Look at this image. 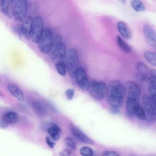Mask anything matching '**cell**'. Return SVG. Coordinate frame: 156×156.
Listing matches in <instances>:
<instances>
[{"mask_svg": "<svg viewBox=\"0 0 156 156\" xmlns=\"http://www.w3.org/2000/svg\"><path fill=\"white\" fill-rule=\"evenodd\" d=\"M7 87L9 92L14 97L20 101H24V93L19 86L14 83H9L8 84Z\"/></svg>", "mask_w": 156, "mask_h": 156, "instance_id": "cell-16", "label": "cell"}, {"mask_svg": "<svg viewBox=\"0 0 156 156\" xmlns=\"http://www.w3.org/2000/svg\"><path fill=\"white\" fill-rule=\"evenodd\" d=\"M0 95L1 96H3V95L0 92Z\"/></svg>", "mask_w": 156, "mask_h": 156, "instance_id": "cell-38", "label": "cell"}, {"mask_svg": "<svg viewBox=\"0 0 156 156\" xmlns=\"http://www.w3.org/2000/svg\"><path fill=\"white\" fill-rule=\"evenodd\" d=\"M121 1L122 3L124 4H125L126 3L125 1V0H121Z\"/></svg>", "mask_w": 156, "mask_h": 156, "instance_id": "cell-37", "label": "cell"}, {"mask_svg": "<svg viewBox=\"0 0 156 156\" xmlns=\"http://www.w3.org/2000/svg\"><path fill=\"white\" fill-rule=\"evenodd\" d=\"M9 125L2 119H0V129H5Z\"/></svg>", "mask_w": 156, "mask_h": 156, "instance_id": "cell-36", "label": "cell"}, {"mask_svg": "<svg viewBox=\"0 0 156 156\" xmlns=\"http://www.w3.org/2000/svg\"><path fill=\"white\" fill-rule=\"evenodd\" d=\"M107 89V87L104 83L93 81L90 83L88 90L93 98L97 101H101L106 96Z\"/></svg>", "mask_w": 156, "mask_h": 156, "instance_id": "cell-5", "label": "cell"}, {"mask_svg": "<svg viewBox=\"0 0 156 156\" xmlns=\"http://www.w3.org/2000/svg\"><path fill=\"white\" fill-rule=\"evenodd\" d=\"M71 132L73 135L80 141L86 144L94 145V143L91 140L87 137L78 128L73 125L70 126Z\"/></svg>", "mask_w": 156, "mask_h": 156, "instance_id": "cell-15", "label": "cell"}, {"mask_svg": "<svg viewBox=\"0 0 156 156\" xmlns=\"http://www.w3.org/2000/svg\"><path fill=\"white\" fill-rule=\"evenodd\" d=\"M64 142L67 146L71 150L74 151L76 147V144L73 139L69 136H67L64 139Z\"/></svg>", "mask_w": 156, "mask_h": 156, "instance_id": "cell-28", "label": "cell"}, {"mask_svg": "<svg viewBox=\"0 0 156 156\" xmlns=\"http://www.w3.org/2000/svg\"><path fill=\"white\" fill-rule=\"evenodd\" d=\"M148 89L149 95L156 99V84L148 83Z\"/></svg>", "mask_w": 156, "mask_h": 156, "instance_id": "cell-29", "label": "cell"}, {"mask_svg": "<svg viewBox=\"0 0 156 156\" xmlns=\"http://www.w3.org/2000/svg\"><path fill=\"white\" fill-rule=\"evenodd\" d=\"M33 20L30 15L26 16L22 20L21 27L23 35L26 39L29 40L31 38V31Z\"/></svg>", "mask_w": 156, "mask_h": 156, "instance_id": "cell-12", "label": "cell"}, {"mask_svg": "<svg viewBox=\"0 0 156 156\" xmlns=\"http://www.w3.org/2000/svg\"><path fill=\"white\" fill-rule=\"evenodd\" d=\"M71 151L70 149H65L61 151L59 154V156H70Z\"/></svg>", "mask_w": 156, "mask_h": 156, "instance_id": "cell-34", "label": "cell"}, {"mask_svg": "<svg viewBox=\"0 0 156 156\" xmlns=\"http://www.w3.org/2000/svg\"><path fill=\"white\" fill-rule=\"evenodd\" d=\"M47 132L50 138L55 141L58 140L60 138V134L62 132L60 128L54 123H50L47 129Z\"/></svg>", "mask_w": 156, "mask_h": 156, "instance_id": "cell-18", "label": "cell"}, {"mask_svg": "<svg viewBox=\"0 0 156 156\" xmlns=\"http://www.w3.org/2000/svg\"><path fill=\"white\" fill-rule=\"evenodd\" d=\"M102 156H120L119 154L116 151L106 150L102 153Z\"/></svg>", "mask_w": 156, "mask_h": 156, "instance_id": "cell-31", "label": "cell"}, {"mask_svg": "<svg viewBox=\"0 0 156 156\" xmlns=\"http://www.w3.org/2000/svg\"><path fill=\"white\" fill-rule=\"evenodd\" d=\"M135 116L140 120H146V115L143 106L140 105L138 107L135 112Z\"/></svg>", "mask_w": 156, "mask_h": 156, "instance_id": "cell-24", "label": "cell"}, {"mask_svg": "<svg viewBox=\"0 0 156 156\" xmlns=\"http://www.w3.org/2000/svg\"><path fill=\"white\" fill-rule=\"evenodd\" d=\"M75 77L76 83L80 88L84 90H88L90 83L83 67H79Z\"/></svg>", "mask_w": 156, "mask_h": 156, "instance_id": "cell-10", "label": "cell"}, {"mask_svg": "<svg viewBox=\"0 0 156 156\" xmlns=\"http://www.w3.org/2000/svg\"><path fill=\"white\" fill-rule=\"evenodd\" d=\"M44 29L42 19L39 16L35 17L33 20L31 34L30 38L33 42L38 43Z\"/></svg>", "mask_w": 156, "mask_h": 156, "instance_id": "cell-8", "label": "cell"}, {"mask_svg": "<svg viewBox=\"0 0 156 156\" xmlns=\"http://www.w3.org/2000/svg\"><path fill=\"white\" fill-rule=\"evenodd\" d=\"M136 69L138 77L142 81H147L151 69H149L143 63L139 62L136 64Z\"/></svg>", "mask_w": 156, "mask_h": 156, "instance_id": "cell-11", "label": "cell"}, {"mask_svg": "<svg viewBox=\"0 0 156 156\" xmlns=\"http://www.w3.org/2000/svg\"><path fill=\"white\" fill-rule=\"evenodd\" d=\"M126 88L120 81L112 82L107 87V101L111 107L119 108L123 103L126 94Z\"/></svg>", "mask_w": 156, "mask_h": 156, "instance_id": "cell-2", "label": "cell"}, {"mask_svg": "<svg viewBox=\"0 0 156 156\" xmlns=\"http://www.w3.org/2000/svg\"><path fill=\"white\" fill-rule=\"evenodd\" d=\"M127 94L126 103V114L129 118L135 116V113L140 105L141 91L138 85L134 82L127 81L126 84Z\"/></svg>", "mask_w": 156, "mask_h": 156, "instance_id": "cell-1", "label": "cell"}, {"mask_svg": "<svg viewBox=\"0 0 156 156\" xmlns=\"http://www.w3.org/2000/svg\"><path fill=\"white\" fill-rule=\"evenodd\" d=\"M28 8V4L27 0L16 1L13 9V16L14 20L18 21H22L26 16Z\"/></svg>", "mask_w": 156, "mask_h": 156, "instance_id": "cell-7", "label": "cell"}, {"mask_svg": "<svg viewBox=\"0 0 156 156\" xmlns=\"http://www.w3.org/2000/svg\"><path fill=\"white\" fill-rule=\"evenodd\" d=\"M61 42H62V37L60 35L56 34L53 36L50 52L52 53L55 48Z\"/></svg>", "mask_w": 156, "mask_h": 156, "instance_id": "cell-26", "label": "cell"}, {"mask_svg": "<svg viewBox=\"0 0 156 156\" xmlns=\"http://www.w3.org/2000/svg\"><path fill=\"white\" fill-rule=\"evenodd\" d=\"M80 153L82 156H92L93 152L91 148L87 146H83L80 149Z\"/></svg>", "mask_w": 156, "mask_h": 156, "instance_id": "cell-27", "label": "cell"}, {"mask_svg": "<svg viewBox=\"0 0 156 156\" xmlns=\"http://www.w3.org/2000/svg\"><path fill=\"white\" fill-rule=\"evenodd\" d=\"M92 156H98L96 155H94L93 154V155H92Z\"/></svg>", "mask_w": 156, "mask_h": 156, "instance_id": "cell-39", "label": "cell"}, {"mask_svg": "<svg viewBox=\"0 0 156 156\" xmlns=\"http://www.w3.org/2000/svg\"><path fill=\"white\" fill-rule=\"evenodd\" d=\"M142 101L143 108L146 115V120L150 123H154L156 120V99L149 94H145L142 97Z\"/></svg>", "mask_w": 156, "mask_h": 156, "instance_id": "cell-4", "label": "cell"}, {"mask_svg": "<svg viewBox=\"0 0 156 156\" xmlns=\"http://www.w3.org/2000/svg\"><path fill=\"white\" fill-rule=\"evenodd\" d=\"M45 141L47 144L51 148H53L55 145V143L53 141L50 137L47 136L45 138Z\"/></svg>", "mask_w": 156, "mask_h": 156, "instance_id": "cell-33", "label": "cell"}, {"mask_svg": "<svg viewBox=\"0 0 156 156\" xmlns=\"http://www.w3.org/2000/svg\"><path fill=\"white\" fill-rule=\"evenodd\" d=\"M58 73L62 76L65 75L67 68L65 63L64 62H59L55 65Z\"/></svg>", "mask_w": 156, "mask_h": 156, "instance_id": "cell-25", "label": "cell"}, {"mask_svg": "<svg viewBox=\"0 0 156 156\" xmlns=\"http://www.w3.org/2000/svg\"><path fill=\"white\" fill-rule=\"evenodd\" d=\"M143 31L145 37L148 43L151 46H156V33L153 28L148 24L144 25Z\"/></svg>", "mask_w": 156, "mask_h": 156, "instance_id": "cell-14", "label": "cell"}, {"mask_svg": "<svg viewBox=\"0 0 156 156\" xmlns=\"http://www.w3.org/2000/svg\"><path fill=\"white\" fill-rule=\"evenodd\" d=\"M67 52L66 44L62 42L60 43L51 53V59L53 63L55 65L59 62H63Z\"/></svg>", "mask_w": 156, "mask_h": 156, "instance_id": "cell-9", "label": "cell"}, {"mask_svg": "<svg viewBox=\"0 0 156 156\" xmlns=\"http://www.w3.org/2000/svg\"><path fill=\"white\" fill-rule=\"evenodd\" d=\"M12 29L14 32L19 35H23V33L21 25L17 24L13 26L12 27Z\"/></svg>", "mask_w": 156, "mask_h": 156, "instance_id": "cell-32", "label": "cell"}, {"mask_svg": "<svg viewBox=\"0 0 156 156\" xmlns=\"http://www.w3.org/2000/svg\"><path fill=\"white\" fill-rule=\"evenodd\" d=\"M116 40L119 46L123 51L126 53H129L131 51L130 47L119 36H117Z\"/></svg>", "mask_w": 156, "mask_h": 156, "instance_id": "cell-23", "label": "cell"}, {"mask_svg": "<svg viewBox=\"0 0 156 156\" xmlns=\"http://www.w3.org/2000/svg\"><path fill=\"white\" fill-rule=\"evenodd\" d=\"M32 106L36 113L40 116H44L48 113V106L42 101H34L32 103Z\"/></svg>", "mask_w": 156, "mask_h": 156, "instance_id": "cell-17", "label": "cell"}, {"mask_svg": "<svg viewBox=\"0 0 156 156\" xmlns=\"http://www.w3.org/2000/svg\"><path fill=\"white\" fill-rule=\"evenodd\" d=\"M53 37L52 32L49 29H44L37 43L39 49L42 53L47 54L50 52Z\"/></svg>", "mask_w": 156, "mask_h": 156, "instance_id": "cell-6", "label": "cell"}, {"mask_svg": "<svg viewBox=\"0 0 156 156\" xmlns=\"http://www.w3.org/2000/svg\"><path fill=\"white\" fill-rule=\"evenodd\" d=\"M75 93V90L73 89H69L65 91V94L67 99L68 100L73 99Z\"/></svg>", "mask_w": 156, "mask_h": 156, "instance_id": "cell-30", "label": "cell"}, {"mask_svg": "<svg viewBox=\"0 0 156 156\" xmlns=\"http://www.w3.org/2000/svg\"><path fill=\"white\" fill-rule=\"evenodd\" d=\"M18 115L17 113L12 111H8L3 115L2 119L9 125L16 123L18 120Z\"/></svg>", "mask_w": 156, "mask_h": 156, "instance_id": "cell-19", "label": "cell"}, {"mask_svg": "<svg viewBox=\"0 0 156 156\" xmlns=\"http://www.w3.org/2000/svg\"><path fill=\"white\" fill-rule=\"evenodd\" d=\"M146 60L152 65L156 66V55L154 52L149 51H145L144 54Z\"/></svg>", "mask_w": 156, "mask_h": 156, "instance_id": "cell-21", "label": "cell"}, {"mask_svg": "<svg viewBox=\"0 0 156 156\" xmlns=\"http://www.w3.org/2000/svg\"><path fill=\"white\" fill-rule=\"evenodd\" d=\"M132 8L137 12H142L145 9L144 3L141 1L137 0H132L131 2Z\"/></svg>", "mask_w": 156, "mask_h": 156, "instance_id": "cell-22", "label": "cell"}, {"mask_svg": "<svg viewBox=\"0 0 156 156\" xmlns=\"http://www.w3.org/2000/svg\"><path fill=\"white\" fill-rule=\"evenodd\" d=\"M110 111L111 113L114 115L119 114L120 112L119 108L116 107H111Z\"/></svg>", "mask_w": 156, "mask_h": 156, "instance_id": "cell-35", "label": "cell"}, {"mask_svg": "<svg viewBox=\"0 0 156 156\" xmlns=\"http://www.w3.org/2000/svg\"><path fill=\"white\" fill-rule=\"evenodd\" d=\"M118 30L121 35L126 39H129L131 37V32L126 24L123 22L120 21L117 24Z\"/></svg>", "mask_w": 156, "mask_h": 156, "instance_id": "cell-20", "label": "cell"}, {"mask_svg": "<svg viewBox=\"0 0 156 156\" xmlns=\"http://www.w3.org/2000/svg\"><path fill=\"white\" fill-rule=\"evenodd\" d=\"M67 70L69 75L75 77L79 68V58L77 51L73 48L67 51L65 58Z\"/></svg>", "mask_w": 156, "mask_h": 156, "instance_id": "cell-3", "label": "cell"}, {"mask_svg": "<svg viewBox=\"0 0 156 156\" xmlns=\"http://www.w3.org/2000/svg\"><path fill=\"white\" fill-rule=\"evenodd\" d=\"M16 1L13 0H0V10L5 16L11 18L13 16V9Z\"/></svg>", "mask_w": 156, "mask_h": 156, "instance_id": "cell-13", "label": "cell"}]
</instances>
